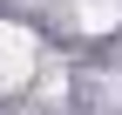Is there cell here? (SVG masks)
Returning a JSON list of instances; mask_svg holds the SVG:
<instances>
[{
  "mask_svg": "<svg viewBox=\"0 0 122 115\" xmlns=\"http://www.w3.org/2000/svg\"><path fill=\"white\" fill-rule=\"evenodd\" d=\"M27 75H34V34L0 20V81H7V88H20Z\"/></svg>",
  "mask_w": 122,
  "mask_h": 115,
  "instance_id": "1",
  "label": "cell"
},
{
  "mask_svg": "<svg viewBox=\"0 0 122 115\" xmlns=\"http://www.w3.org/2000/svg\"><path fill=\"white\" fill-rule=\"evenodd\" d=\"M75 14H81L88 34H109V27L122 20V0H75Z\"/></svg>",
  "mask_w": 122,
  "mask_h": 115,
  "instance_id": "2",
  "label": "cell"
}]
</instances>
